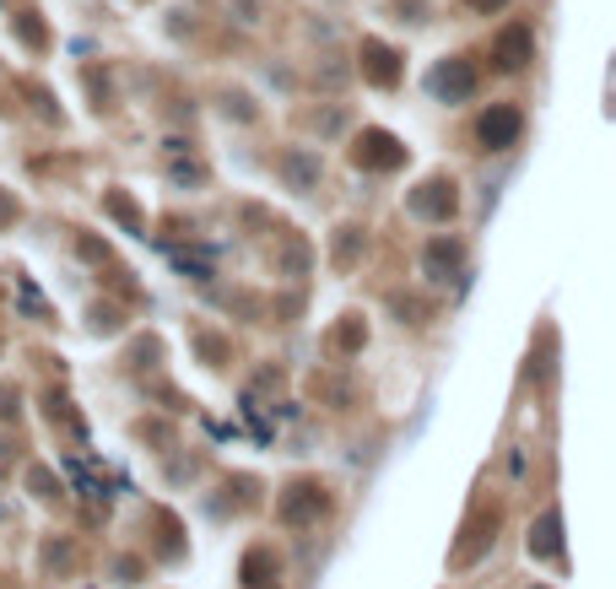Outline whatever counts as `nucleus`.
I'll return each mask as SVG.
<instances>
[{
  "label": "nucleus",
  "mask_w": 616,
  "mask_h": 589,
  "mask_svg": "<svg viewBox=\"0 0 616 589\" xmlns=\"http://www.w3.org/2000/svg\"><path fill=\"white\" fill-rule=\"evenodd\" d=\"M476 135H482V146H487V152H508V146L525 135V114H519V109H508V103H497V109L482 114Z\"/></svg>",
  "instance_id": "1"
},
{
  "label": "nucleus",
  "mask_w": 616,
  "mask_h": 589,
  "mask_svg": "<svg viewBox=\"0 0 616 589\" xmlns=\"http://www.w3.org/2000/svg\"><path fill=\"white\" fill-rule=\"evenodd\" d=\"M427 87H433L438 98L460 103V98H471V92H476V71H471L465 60H450V65H438V71L427 77Z\"/></svg>",
  "instance_id": "2"
},
{
  "label": "nucleus",
  "mask_w": 616,
  "mask_h": 589,
  "mask_svg": "<svg viewBox=\"0 0 616 589\" xmlns=\"http://www.w3.org/2000/svg\"><path fill=\"white\" fill-rule=\"evenodd\" d=\"M411 211H416V216H433V222H444V216L454 211V184H444V179L422 184V190L411 195Z\"/></svg>",
  "instance_id": "3"
},
{
  "label": "nucleus",
  "mask_w": 616,
  "mask_h": 589,
  "mask_svg": "<svg viewBox=\"0 0 616 589\" xmlns=\"http://www.w3.org/2000/svg\"><path fill=\"white\" fill-rule=\"evenodd\" d=\"M357 163H368V169H401V163H406V152H401L390 135L368 130V135H363V146H357Z\"/></svg>",
  "instance_id": "4"
},
{
  "label": "nucleus",
  "mask_w": 616,
  "mask_h": 589,
  "mask_svg": "<svg viewBox=\"0 0 616 589\" xmlns=\"http://www.w3.org/2000/svg\"><path fill=\"white\" fill-rule=\"evenodd\" d=\"M531 54H535L531 28H508V33L497 39V65H503V71H519V65H525Z\"/></svg>",
  "instance_id": "5"
},
{
  "label": "nucleus",
  "mask_w": 616,
  "mask_h": 589,
  "mask_svg": "<svg viewBox=\"0 0 616 589\" xmlns=\"http://www.w3.org/2000/svg\"><path fill=\"white\" fill-rule=\"evenodd\" d=\"M531 551L535 557H557V551H563V514H557V508L541 514L531 525Z\"/></svg>",
  "instance_id": "6"
},
{
  "label": "nucleus",
  "mask_w": 616,
  "mask_h": 589,
  "mask_svg": "<svg viewBox=\"0 0 616 589\" xmlns=\"http://www.w3.org/2000/svg\"><path fill=\"white\" fill-rule=\"evenodd\" d=\"M373 54V77H378V82H395V54H390V49H368Z\"/></svg>",
  "instance_id": "7"
},
{
  "label": "nucleus",
  "mask_w": 616,
  "mask_h": 589,
  "mask_svg": "<svg viewBox=\"0 0 616 589\" xmlns=\"http://www.w3.org/2000/svg\"><path fill=\"white\" fill-rule=\"evenodd\" d=\"M454 260H460V250H454V244H433V250H427V265H433V271H450Z\"/></svg>",
  "instance_id": "8"
},
{
  "label": "nucleus",
  "mask_w": 616,
  "mask_h": 589,
  "mask_svg": "<svg viewBox=\"0 0 616 589\" xmlns=\"http://www.w3.org/2000/svg\"><path fill=\"white\" fill-rule=\"evenodd\" d=\"M476 6H503V0H476Z\"/></svg>",
  "instance_id": "9"
}]
</instances>
